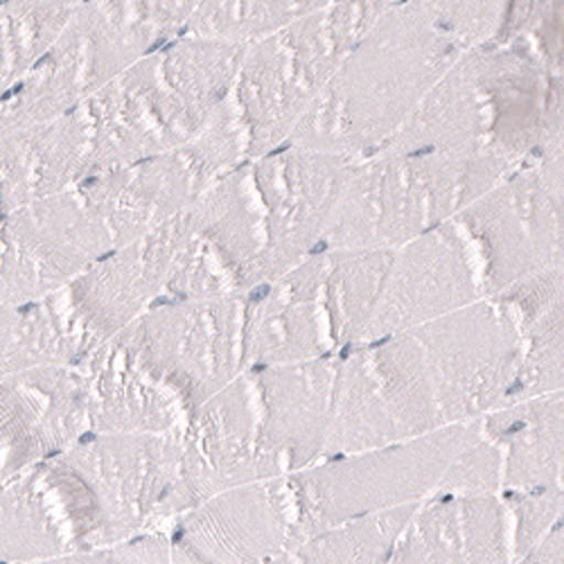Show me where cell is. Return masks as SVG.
I'll use <instances>...</instances> for the list:
<instances>
[{
    "label": "cell",
    "mask_w": 564,
    "mask_h": 564,
    "mask_svg": "<svg viewBox=\"0 0 564 564\" xmlns=\"http://www.w3.org/2000/svg\"><path fill=\"white\" fill-rule=\"evenodd\" d=\"M195 6L79 3L48 53L0 107V135L79 109L135 62L183 36Z\"/></svg>",
    "instance_id": "obj_8"
},
{
    "label": "cell",
    "mask_w": 564,
    "mask_h": 564,
    "mask_svg": "<svg viewBox=\"0 0 564 564\" xmlns=\"http://www.w3.org/2000/svg\"><path fill=\"white\" fill-rule=\"evenodd\" d=\"M339 355L247 370L253 378L262 445L282 477L323 463Z\"/></svg>",
    "instance_id": "obj_17"
},
{
    "label": "cell",
    "mask_w": 564,
    "mask_h": 564,
    "mask_svg": "<svg viewBox=\"0 0 564 564\" xmlns=\"http://www.w3.org/2000/svg\"><path fill=\"white\" fill-rule=\"evenodd\" d=\"M174 434L88 436L43 460L66 510L77 553H98L152 533L178 475Z\"/></svg>",
    "instance_id": "obj_9"
},
{
    "label": "cell",
    "mask_w": 564,
    "mask_h": 564,
    "mask_svg": "<svg viewBox=\"0 0 564 564\" xmlns=\"http://www.w3.org/2000/svg\"><path fill=\"white\" fill-rule=\"evenodd\" d=\"M90 143L79 109L0 135V219L62 195L88 176Z\"/></svg>",
    "instance_id": "obj_20"
},
{
    "label": "cell",
    "mask_w": 564,
    "mask_h": 564,
    "mask_svg": "<svg viewBox=\"0 0 564 564\" xmlns=\"http://www.w3.org/2000/svg\"><path fill=\"white\" fill-rule=\"evenodd\" d=\"M79 372L88 436L174 434L191 417L181 400L154 380L116 337L93 350L79 364Z\"/></svg>",
    "instance_id": "obj_19"
},
{
    "label": "cell",
    "mask_w": 564,
    "mask_h": 564,
    "mask_svg": "<svg viewBox=\"0 0 564 564\" xmlns=\"http://www.w3.org/2000/svg\"><path fill=\"white\" fill-rule=\"evenodd\" d=\"M113 251L111 230L79 185L23 206L0 219V305L48 299Z\"/></svg>",
    "instance_id": "obj_14"
},
{
    "label": "cell",
    "mask_w": 564,
    "mask_h": 564,
    "mask_svg": "<svg viewBox=\"0 0 564 564\" xmlns=\"http://www.w3.org/2000/svg\"><path fill=\"white\" fill-rule=\"evenodd\" d=\"M170 564H269L301 542L290 477L221 492L176 517Z\"/></svg>",
    "instance_id": "obj_15"
},
{
    "label": "cell",
    "mask_w": 564,
    "mask_h": 564,
    "mask_svg": "<svg viewBox=\"0 0 564 564\" xmlns=\"http://www.w3.org/2000/svg\"><path fill=\"white\" fill-rule=\"evenodd\" d=\"M562 143L538 152V163L517 170L458 219L486 262V294L544 271L562 269Z\"/></svg>",
    "instance_id": "obj_13"
},
{
    "label": "cell",
    "mask_w": 564,
    "mask_h": 564,
    "mask_svg": "<svg viewBox=\"0 0 564 564\" xmlns=\"http://www.w3.org/2000/svg\"><path fill=\"white\" fill-rule=\"evenodd\" d=\"M393 251L310 256L245 296V372L335 357L361 344Z\"/></svg>",
    "instance_id": "obj_6"
},
{
    "label": "cell",
    "mask_w": 564,
    "mask_h": 564,
    "mask_svg": "<svg viewBox=\"0 0 564 564\" xmlns=\"http://www.w3.org/2000/svg\"><path fill=\"white\" fill-rule=\"evenodd\" d=\"M510 522L512 564L520 562L557 524H562V490L501 495Z\"/></svg>",
    "instance_id": "obj_28"
},
{
    "label": "cell",
    "mask_w": 564,
    "mask_h": 564,
    "mask_svg": "<svg viewBox=\"0 0 564 564\" xmlns=\"http://www.w3.org/2000/svg\"><path fill=\"white\" fill-rule=\"evenodd\" d=\"M562 524H557L540 544H535L514 564H562Z\"/></svg>",
    "instance_id": "obj_30"
},
{
    "label": "cell",
    "mask_w": 564,
    "mask_h": 564,
    "mask_svg": "<svg viewBox=\"0 0 564 564\" xmlns=\"http://www.w3.org/2000/svg\"><path fill=\"white\" fill-rule=\"evenodd\" d=\"M562 391V299L522 337L506 404ZM503 404V406H506Z\"/></svg>",
    "instance_id": "obj_26"
},
{
    "label": "cell",
    "mask_w": 564,
    "mask_h": 564,
    "mask_svg": "<svg viewBox=\"0 0 564 564\" xmlns=\"http://www.w3.org/2000/svg\"><path fill=\"white\" fill-rule=\"evenodd\" d=\"M352 172L348 156L282 148L219 178L187 215L247 296L323 249Z\"/></svg>",
    "instance_id": "obj_3"
},
{
    "label": "cell",
    "mask_w": 564,
    "mask_h": 564,
    "mask_svg": "<svg viewBox=\"0 0 564 564\" xmlns=\"http://www.w3.org/2000/svg\"><path fill=\"white\" fill-rule=\"evenodd\" d=\"M503 6L387 8L323 86L285 148L361 156L384 152L415 105L497 28Z\"/></svg>",
    "instance_id": "obj_1"
},
{
    "label": "cell",
    "mask_w": 564,
    "mask_h": 564,
    "mask_svg": "<svg viewBox=\"0 0 564 564\" xmlns=\"http://www.w3.org/2000/svg\"><path fill=\"white\" fill-rule=\"evenodd\" d=\"M524 333L514 303L492 296L352 350L400 443L503 406Z\"/></svg>",
    "instance_id": "obj_2"
},
{
    "label": "cell",
    "mask_w": 564,
    "mask_h": 564,
    "mask_svg": "<svg viewBox=\"0 0 564 564\" xmlns=\"http://www.w3.org/2000/svg\"><path fill=\"white\" fill-rule=\"evenodd\" d=\"M79 3H0V107L48 53Z\"/></svg>",
    "instance_id": "obj_24"
},
{
    "label": "cell",
    "mask_w": 564,
    "mask_h": 564,
    "mask_svg": "<svg viewBox=\"0 0 564 564\" xmlns=\"http://www.w3.org/2000/svg\"><path fill=\"white\" fill-rule=\"evenodd\" d=\"M477 253L481 251L473 235L463 240L452 221L395 249L359 346L384 341L484 301V285L473 260Z\"/></svg>",
    "instance_id": "obj_16"
},
{
    "label": "cell",
    "mask_w": 564,
    "mask_h": 564,
    "mask_svg": "<svg viewBox=\"0 0 564 564\" xmlns=\"http://www.w3.org/2000/svg\"><path fill=\"white\" fill-rule=\"evenodd\" d=\"M323 6V3H321ZM314 3H197L183 28V36L249 45L307 17Z\"/></svg>",
    "instance_id": "obj_25"
},
{
    "label": "cell",
    "mask_w": 564,
    "mask_h": 564,
    "mask_svg": "<svg viewBox=\"0 0 564 564\" xmlns=\"http://www.w3.org/2000/svg\"><path fill=\"white\" fill-rule=\"evenodd\" d=\"M14 325H17V307L0 305V380L8 378V366L14 341Z\"/></svg>",
    "instance_id": "obj_31"
},
{
    "label": "cell",
    "mask_w": 564,
    "mask_h": 564,
    "mask_svg": "<svg viewBox=\"0 0 564 564\" xmlns=\"http://www.w3.org/2000/svg\"><path fill=\"white\" fill-rule=\"evenodd\" d=\"M434 495L501 497V452L481 434L469 441L445 469Z\"/></svg>",
    "instance_id": "obj_27"
},
{
    "label": "cell",
    "mask_w": 564,
    "mask_h": 564,
    "mask_svg": "<svg viewBox=\"0 0 564 564\" xmlns=\"http://www.w3.org/2000/svg\"><path fill=\"white\" fill-rule=\"evenodd\" d=\"M544 93V64L524 55V43H481L415 105L384 154L527 159L562 143V100Z\"/></svg>",
    "instance_id": "obj_4"
},
{
    "label": "cell",
    "mask_w": 564,
    "mask_h": 564,
    "mask_svg": "<svg viewBox=\"0 0 564 564\" xmlns=\"http://www.w3.org/2000/svg\"><path fill=\"white\" fill-rule=\"evenodd\" d=\"M245 296L167 303L116 339L193 415L245 372Z\"/></svg>",
    "instance_id": "obj_12"
},
{
    "label": "cell",
    "mask_w": 564,
    "mask_h": 564,
    "mask_svg": "<svg viewBox=\"0 0 564 564\" xmlns=\"http://www.w3.org/2000/svg\"><path fill=\"white\" fill-rule=\"evenodd\" d=\"M479 425L481 417L292 475L301 540L359 517L425 501Z\"/></svg>",
    "instance_id": "obj_11"
},
{
    "label": "cell",
    "mask_w": 564,
    "mask_h": 564,
    "mask_svg": "<svg viewBox=\"0 0 564 564\" xmlns=\"http://www.w3.org/2000/svg\"><path fill=\"white\" fill-rule=\"evenodd\" d=\"M514 163L481 154H382L355 165L323 249L395 251L497 187Z\"/></svg>",
    "instance_id": "obj_7"
},
{
    "label": "cell",
    "mask_w": 564,
    "mask_h": 564,
    "mask_svg": "<svg viewBox=\"0 0 564 564\" xmlns=\"http://www.w3.org/2000/svg\"><path fill=\"white\" fill-rule=\"evenodd\" d=\"M387 6H323L249 43L230 105L247 135V163L288 145V138Z\"/></svg>",
    "instance_id": "obj_10"
},
{
    "label": "cell",
    "mask_w": 564,
    "mask_h": 564,
    "mask_svg": "<svg viewBox=\"0 0 564 564\" xmlns=\"http://www.w3.org/2000/svg\"><path fill=\"white\" fill-rule=\"evenodd\" d=\"M93 560H96V553H75V555H64L55 560L34 562V564H93Z\"/></svg>",
    "instance_id": "obj_32"
},
{
    "label": "cell",
    "mask_w": 564,
    "mask_h": 564,
    "mask_svg": "<svg viewBox=\"0 0 564 564\" xmlns=\"http://www.w3.org/2000/svg\"><path fill=\"white\" fill-rule=\"evenodd\" d=\"M93 564H170L167 533L152 531L96 553Z\"/></svg>",
    "instance_id": "obj_29"
},
{
    "label": "cell",
    "mask_w": 564,
    "mask_h": 564,
    "mask_svg": "<svg viewBox=\"0 0 564 564\" xmlns=\"http://www.w3.org/2000/svg\"><path fill=\"white\" fill-rule=\"evenodd\" d=\"M481 434L501 452V495L562 490V391L486 413Z\"/></svg>",
    "instance_id": "obj_21"
},
{
    "label": "cell",
    "mask_w": 564,
    "mask_h": 564,
    "mask_svg": "<svg viewBox=\"0 0 564 564\" xmlns=\"http://www.w3.org/2000/svg\"><path fill=\"white\" fill-rule=\"evenodd\" d=\"M249 45L178 36L86 100L88 176L174 152L230 96Z\"/></svg>",
    "instance_id": "obj_5"
},
{
    "label": "cell",
    "mask_w": 564,
    "mask_h": 564,
    "mask_svg": "<svg viewBox=\"0 0 564 564\" xmlns=\"http://www.w3.org/2000/svg\"><path fill=\"white\" fill-rule=\"evenodd\" d=\"M384 564H512L501 497L432 495L420 501Z\"/></svg>",
    "instance_id": "obj_18"
},
{
    "label": "cell",
    "mask_w": 564,
    "mask_h": 564,
    "mask_svg": "<svg viewBox=\"0 0 564 564\" xmlns=\"http://www.w3.org/2000/svg\"><path fill=\"white\" fill-rule=\"evenodd\" d=\"M415 508L417 503H409L325 529L292 544L269 564H384Z\"/></svg>",
    "instance_id": "obj_23"
},
{
    "label": "cell",
    "mask_w": 564,
    "mask_h": 564,
    "mask_svg": "<svg viewBox=\"0 0 564 564\" xmlns=\"http://www.w3.org/2000/svg\"><path fill=\"white\" fill-rule=\"evenodd\" d=\"M75 553L68 517L43 463L0 490V564H34Z\"/></svg>",
    "instance_id": "obj_22"
}]
</instances>
